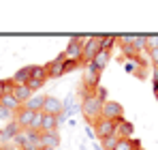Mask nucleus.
<instances>
[{"mask_svg":"<svg viewBox=\"0 0 158 150\" xmlns=\"http://www.w3.org/2000/svg\"><path fill=\"white\" fill-rule=\"evenodd\" d=\"M0 105H2V107H6V109H11L13 114H15V112H17L19 107H22V105L17 103V99H15L13 95H2V97H0Z\"/></svg>","mask_w":158,"mask_h":150,"instance_id":"17","label":"nucleus"},{"mask_svg":"<svg viewBox=\"0 0 158 150\" xmlns=\"http://www.w3.org/2000/svg\"><path fill=\"white\" fill-rule=\"evenodd\" d=\"M2 150H22L19 146H15V144H11V146H6V148H2Z\"/></svg>","mask_w":158,"mask_h":150,"instance_id":"34","label":"nucleus"},{"mask_svg":"<svg viewBox=\"0 0 158 150\" xmlns=\"http://www.w3.org/2000/svg\"><path fill=\"white\" fill-rule=\"evenodd\" d=\"M64 64H66V58H64V51H60L52 62L45 64V67H47V75H49L52 79H58V77L66 75V73H64Z\"/></svg>","mask_w":158,"mask_h":150,"instance_id":"6","label":"nucleus"},{"mask_svg":"<svg viewBox=\"0 0 158 150\" xmlns=\"http://www.w3.org/2000/svg\"><path fill=\"white\" fill-rule=\"evenodd\" d=\"M154 92H156V97H158V88H154Z\"/></svg>","mask_w":158,"mask_h":150,"instance_id":"37","label":"nucleus"},{"mask_svg":"<svg viewBox=\"0 0 158 150\" xmlns=\"http://www.w3.org/2000/svg\"><path fill=\"white\" fill-rule=\"evenodd\" d=\"M98 82H101V71H98L92 62L85 64V71H83V84H85L88 92H94V90L98 88Z\"/></svg>","mask_w":158,"mask_h":150,"instance_id":"5","label":"nucleus"},{"mask_svg":"<svg viewBox=\"0 0 158 150\" xmlns=\"http://www.w3.org/2000/svg\"><path fill=\"white\" fill-rule=\"evenodd\" d=\"M39 135H41L39 131H32V129H22V131L17 133V137H15V142H13V144L22 148V146H26V144H30V142H36V139H39Z\"/></svg>","mask_w":158,"mask_h":150,"instance_id":"11","label":"nucleus"},{"mask_svg":"<svg viewBox=\"0 0 158 150\" xmlns=\"http://www.w3.org/2000/svg\"><path fill=\"white\" fill-rule=\"evenodd\" d=\"M39 142H41V148H58L60 146V133L58 131H41Z\"/></svg>","mask_w":158,"mask_h":150,"instance_id":"10","label":"nucleus"},{"mask_svg":"<svg viewBox=\"0 0 158 150\" xmlns=\"http://www.w3.org/2000/svg\"><path fill=\"white\" fill-rule=\"evenodd\" d=\"M115 41H118L115 37H101V50L109 51V50H111V45H113Z\"/></svg>","mask_w":158,"mask_h":150,"instance_id":"25","label":"nucleus"},{"mask_svg":"<svg viewBox=\"0 0 158 150\" xmlns=\"http://www.w3.org/2000/svg\"><path fill=\"white\" fill-rule=\"evenodd\" d=\"M101 51V37H88V39H83V54H81V62H85V64H90L94 58H96V54Z\"/></svg>","mask_w":158,"mask_h":150,"instance_id":"2","label":"nucleus"},{"mask_svg":"<svg viewBox=\"0 0 158 150\" xmlns=\"http://www.w3.org/2000/svg\"><path fill=\"white\" fill-rule=\"evenodd\" d=\"M47 77L49 75H47V67L45 64H32V77L30 79H36V82H43L45 84Z\"/></svg>","mask_w":158,"mask_h":150,"instance_id":"20","label":"nucleus"},{"mask_svg":"<svg viewBox=\"0 0 158 150\" xmlns=\"http://www.w3.org/2000/svg\"><path fill=\"white\" fill-rule=\"evenodd\" d=\"M152 82H154V88H158V67H154L152 71Z\"/></svg>","mask_w":158,"mask_h":150,"instance_id":"32","label":"nucleus"},{"mask_svg":"<svg viewBox=\"0 0 158 150\" xmlns=\"http://www.w3.org/2000/svg\"><path fill=\"white\" fill-rule=\"evenodd\" d=\"M41 131H58V116H49V114H43Z\"/></svg>","mask_w":158,"mask_h":150,"instance_id":"21","label":"nucleus"},{"mask_svg":"<svg viewBox=\"0 0 158 150\" xmlns=\"http://www.w3.org/2000/svg\"><path fill=\"white\" fill-rule=\"evenodd\" d=\"M26 86L30 88V90H32V92H34V90H39V88L43 86V82H36V79H30V82H28Z\"/></svg>","mask_w":158,"mask_h":150,"instance_id":"29","label":"nucleus"},{"mask_svg":"<svg viewBox=\"0 0 158 150\" xmlns=\"http://www.w3.org/2000/svg\"><path fill=\"white\" fill-rule=\"evenodd\" d=\"M158 47V37H148V50H156Z\"/></svg>","mask_w":158,"mask_h":150,"instance_id":"31","label":"nucleus"},{"mask_svg":"<svg viewBox=\"0 0 158 150\" xmlns=\"http://www.w3.org/2000/svg\"><path fill=\"white\" fill-rule=\"evenodd\" d=\"M0 120L11 122V120H15V114H13L11 109H6V107H2V105H0Z\"/></svg>","mask_w":158,"mask_h":150,"instance_id":"26","label":"nucleus"},{"mask_svg":"<svg viewBox=\"0 0 158 150\" xmlns=\"http://www.w3.org/2000/svg\"><path fill=\"white\" fill-rule=\"evenodd\" d=\"M132 47L137 54H141V51L148 50V37H132Z\"/></svg>","mask_w":158,"mask_h":150,"instance_id":"23","label":"nucleus"},{"mask_svg":"<svg viewBox=\"0 0 158 150\" xmlns=\"http://www.w3.org/2000/svg\"><path fill=\"white\" fill-rule=\"evenodd\" d=\"M115 150H141V142L135 139V137H131V139H120Z\"/></svg>","mask_w":158,"mask_h":150,"instance_id":"18","label":"nucleus"},{"mask_svg":"<svg viewBox=\"0 0 158 150\" xmlns=\"http://www.w3.org/2000/svg\"><path fill=\"white\" fill-rule=\"evenodd\" d=\"M85 135H88V139H90V142H96V135H94V126H92V125L85 126Z\"/></svg>","mask_w":158,"mask_h":150,"instance_id":"30","label":"nucleus"},{"mask_svg":"<svg viewBox=\"0 0 158 150\" xmlns=\"http://www.w3.org/2000/svg\"><path fill=\"white\" fill-rule=\"evenodd\" d=\"M79 62H73V60H66V64H64V73H71V71H75L77 69Z\"/></svg>","mask_w":158,"mask_h":150,"instance_id":"28","label":"nucleus"},{"mask_svg":"<svg viewBox=\"0 0 158 150\" xmlns=\"http://www.w3.org/2000/svg\"><path fill=\"white\" fill-rule=\"evenodd\" d=\"M141 67H143V60H141L139 56H137V58H126V60H124V71H126V73L137 75V77H143Z\"/></svg>","mask_w":158,"mask_h":150,"instance_id":"13","label":"nucleus"},{"mask_svg":"<svg viewBox=\"0 0 158 150\" xmlns=\"http://www.w3.org/2000/svg\"><path fill=\"white\" fill-rule=\"evenodd\" d=\"M43 150H58V148H43Z\"/></svg>","mask_w":158,"mask_h":150,"instance_id":"36","label":"nucleus"},{"mask_svg":"<svg viewBox=\"0 0 158 150\" xmlns=\"http://www.w3.org/2000/svg\"><path fill=\"white\" fill-rule=\"evenodd\" d=\"M101 118L120 122V120H124V107H122V105H120L118 101L107 99L105 103H103V116H101Z\"/></svg>","mask_w":158,"mask_h":150,"instance_id":"3","label":"nucleus"},{"mask_svg":"<svg viewBox=\"0 0 158 150\" xmlns=\"http://www.w3.org/2000/svg\"><path fill=\"white\" fill-rule=\"evenodd\" d=\"M30 77H32V64L22 67L17 73L13 75V84H15V86H26L28 82H30Z\"/></svg>","mask_w":158,"mask_h":150,"instance_id":"14","label":"nucleus"},{"mask_svg":"<svg viewBox=\"0 0 158 150\" xmlns=\"http://www.w3.org/2000/svg\"><path fill=\"white\" fill-rule=\"evenodd\" d=\"M109 60H111V51H105V50H101L98 54H96V58L92 60V64L98 69V71H103L107 64H109Z\"/></svg>","mask_w":158,"mask_h":150,"instance_id":"15","label":"nucleus"},{"mask_svg":"<svg viewBox=\"0 0 158 150\" xmlns=\"http://www.w3.org/2000/svg\"><path fill=\"white\" fill-rule=\"evenodd\" d=\"M36 114H39V112H30V109H26V107H19V109L15 112V122H17L19 129H30Z\"/></svg>","mask_w":158,"mask_h":150,"instance_id":"8","label":"nucleus"},{"mask_svg":"<svg viewBox=\"0 0 158 150\" xmlns=\"http://www.w3.org/2000/svg\"><path fill=\"white\" fill-rule=\"evenodd\" d=\"M94 126V135H96V139L101 142V139H105L109 135H115V120H105V118H101Z\"/></svg>","mask_w":158,"mask_h":150,"instance_id":"7","label":"nucleus"},{"mask_svg":"<svg viewBox=\"0 0 158 150\" xmlns=\"http://www.w3.org/2000/svg\"><path fill=\"white\" fill-rule=\"evenodd\" d=\"M118 142H120L118 135H109V137H105V139H101V148L103 150H115Z\"/></svg>","mask_w":158,"mask_h":150,"instance_id":"22","label":"nucleus"},{"mask_svg":"<svg viewBox=\"0 0 158 150\" xmlns=\"http://www.w3.org/2000/svg\"><path fill=\"white\" fill-rule=\"evenodd\" d=\"M103 103H105V101H101L94 92L83 90L81 114H83V118H85V122H88V125H96V122L101 120V116H103Z\"/></svg>","mask_w":158,"mask_h":150,"instance_id":"1","label":"nucleus"},{"mask_svg":"<svg viewBox=\"0 0 158 150\" xmlns=\"http://www.w3.org/2000/svg\"><path fill=\"white\" fill-rule=\"evenodd\" d=\"M66 120H69V118H66V116H64V114H60V116H58V126H60V125H64V122H66Z\"/></svg>","mask_w":158,"mask_h":150,"instance_id":"33","label":"nucleus"},{"mask_svg":"<svg viewBox=\"0 0 158 150\" xmlns=\"http://www.w3.org/2000/svg\"><path fill=\"white\" fill-rule=\"evenodd\" d=\"M148 58L152 60L154 67H158V47H156V50H148Z\"/></svg>","mask_w":158,"mask_h":150,"instance_id":"27","label":"nucleus"},{"mask_svg":"<svg viewBox=\"0 0 158 150\" xmlns=\"http://www.w3.org/2000/svg\"><path fill=\"white\" fill-rule=\"evenodd\" d=\"M43 101H45V97H30L22 107H26L30 112H43Z\"/></svg>","mask_w":158,"mask_h":150,"instance_id":"19","label":"nucleus"},{"mask_svg":"<svg viewBox=\"0 0 158 150\" xmlns=\"http://www.w3.org/2000/svg\"><path fill=\"white\" fill-rule=\"evenodd\" d=\"M81 54H83V39L73 37L64 50V58L66 60H73V62H81Z\"/></svg>","mask_w":158,"mask_h":150,"instance_id":"4","label":"nucleus"},{"mask_svg":"<svg viewBox=\"0 0 158 150\" xmlns=\"http://www.w3.org/2000/svg\"><path fill=\"white\" fill-rule=\"evenodd\" d=\"M13 90H15L13 77H11V79H2V82H0V97H2V95H13Z\"/></svg>","mask_w":158,"mask_h":150,"instance_id":"24","label":"nucleus"},{"mask_svg":"<svg viewBox=\"0 0 158 150\" xmlns=\"http://www.w3.org/2000/svg\"><path fill=\"white\" fill-rule=\"evenodd\" d=\"M13 97L17 99L19 105H24L30 97H32V90L28 88V86H15V90H13Z\"/></svg>","mask_w":158,"mask_h":150,"instance_id":"16","label":"nucleus"},{"mask_svg":"<svg viewBox=\"0 0 158 150\" xmlns=\"http://www.w3.org/2000/svg\"><path fill=\"white\" fill-rule=\"evenodd\" d=\"M94 150H103V148H101V144H96V142H94Z\"/></svg>","mask_w":158,"mask_h":150,"instance_id":"35","label":"nucleus"},{"mask_svg":"<svg viewBox=\"0 0 158 150\" xmlns=\"http://www.w3.org/2000/svg\"><path fill=\"white\" fill-rule=\"evenodd\" d=\"M62 112H64L62 99H56V97H45V101H43V114H49V116H60Z\"/></svg>","mask_w":158,"mask_h":150,"instance_id":"9","label":"nucleus"},{"mask_svg":"<svg viewBox=\"0 0 158 150\" xmlns=\"http://www.w3.org/2000/svg\"><path fill=\"white\" fill-rule=\"evenodd\" d=\"M132 133H135L132 122H128V120H120V122H115V135H118L120 139H131Z\"/></svg>","mask_w":158,"mask_h":150,"instance_id":"12","label":"nucleus"}]
</instances>
